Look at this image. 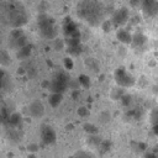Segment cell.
<instances>
[{
    "mask_svg": "<svg viewBox=\"0 0 158 158\" xmlns=\"http://www.w3.org/2000/svg\"><path fill=\"white\" fill-rule=\"evenodd\" d=\"M78 14L90 23L100 22L102 16V9L99 2L94 0H84L78 6Z\"/></svg>",
    "mask_w": 158,
    "mask_h": 158,
    "instance_id": "1",
    "label": "cell"
},
{
    "mask_svg": "<svg viewBox=\"0 0 158 158\" xmlns=\"http://www.w3.org/2000/svg\"><path fill=\"white\" fill-rule=\"evenodd\" d=\"M70 77L65 73V72H57L53 77V79L49 81L48 89L52 93H58V94H63L69 84Z\"/></svg>",
    "mask_w": 158,
    "mask_h": 158,
    "instance_id": "2",
    "label": "cell"
},
{
    "mask_svg": "<svg viewBox=\"0 0 158 158\" xmlns=\"http://www.w3.org/2000/svg\"><path fill=\"white\" fill-rule=\"evenodd\" d=\"M38 27H40V31H41L42 36L46 37V38H49V40L54 38L58 33L57 28L54 26V21L51 17L46 16V15H41L38 17Z\"/></svg>",
    "mask_w": 158,
    "mask_h": 158,
    "instance_id": "3",
    "label": "cell"
},
{
    "mask_svg": "<svg viewBox=\"0 0 158 158\" xmlns=\"http://www.w3.org/2000/svg\"><path fill=\"white\" fill-rule=\"evenodd\" d=\"M115 80L121 88H130L135 84V78L122 67L115 70Z\"/></svg>",
    "mask_w": 158,
    "mask_h": 158,
    "instance_id": "4",
    "label": "cell"
},
{
    "mask_svg": "<svg viewBox=\"0 0 158 158\" xmlns=\"http://www.w3.org/2000/svg\"><path fill=\"white\" fill-rule=\"evenodd\" d=\"M63 32L67 36V38H79L80 37L78 26L72 19H65V21L63 23Z\"/></svg>",
    "mask_w": 158,
    "mask_h": 158,
    "instance_id": "5",
    "label": "cell"
},
{
    "mask_svg": "<svg viewBox=\"0 0 158 158\" xmlns=\"http://www.w3.org/2000/svg\"><path fill=\"white\" fill-rule=\"evenodd\" d=\"M41 139L44 144H53L57 139V135L53 127L48 125H43L41 127Z\"/></svg>",
    "mask_w": 158,
    "mask_h": 158,
    "instance_id": "6",
    "label": "cell"
},
{
    "mask_svg": "<svg viewBox=\"0 0 158 158\" xmlns=\"http://www.w3.org/2000/svg\"><path fill=\"white\" fill-rule=\"evenodd\" d=\"M28 114H30V116H32L35 118L42 117L44 114V105L42 104V101H40V100L32 101L28 106Z\"/></svg>",
    "mask_w": 158,
    "mask_h": 158,
    "instance_id": "7",
    "label": "cell"
},
{
    "mask_svg": "<svg viewBox=\"0 0 158 158\" xmlns=\"http://www.w3.org/2000/svg\"><path fill=\"white\" fill-rule=\"evenodd\" d=\"M158 10V5H157V0H142V11L146 16H154L157 14Z\"/></svg>",
    "mask_w": 158,
    "mask_h": 158,
    "instance_id": "8",
    "label": "cell"
},
{
    "mask_svg": "<svg viewBox=\"0 0 158 158\" xmlns=\"http://www.w3.org/2000/svg\"><path fill=\"white\" fill-rule=\"evenodd\" d=\"M128 20V11L126 9H120L118 11L115 12V15L112 16V23L116 26H121L123 25L126 21Z\"/></svg>",
    "mask_w": 158,
    "mask_h": 158,
    "instance_id": "9",
    "label": "cell"
},
{
    "mask_svg": "<svg viewBox=\"0 0 158 158\" xmlns=\"http://www.w3.org/2000/svg\"><path fill=\"white\" fill-rule=\"evenodd\" d=\"M62 99H63V95L62 94H58V93H52L49 96H48V102L52 107H57L60 102H62Z\"/></svg>",
    "mask_w": 158,
    "mask_h": 158,
    "instance_id": "10",
    "label": "cell"
},
{
    "mask_svg": "<svg viewBox=\"0 0 158 158\" xmlns=\"http://www.w3.org/2000/svg\"><path fill=\"white\" fill-rule=\"evenodd\" d=\"M117 38L122 43H131V41H132V36L130 35V32L126 30H122V28L117 31Z\"/></svg>",
    "mask_w": 158,
    "mask_h": 158,
    "instance_id": "11",
    "label": "cell"
},
{
    "mask_svg": "<svg viewBox=\"0 0 158 158\" xmlns=\"http://www.w3.org/2000/svg\"><path fill=\"white\" fill-rule=\"evenodd\" d=\"M30 54H31V46L28 43L25 44L23 47L19 48V52H17V57L19 58H27Z\"/></svg>",
    "mask_w": 158,
    "mask_h": 158,
    "instance_id": "12",
    "label": "cell"
},
{
    "mask_svg": "<svg viewBox=\"0 0 158 158\" xmlns=\"http://www.w3.org/2000/svg\"><path fill=\"white\" fill-rule=\"evenodd\" d=\"M146 37L142 35V33H137V35H135L133 37H132V41H131V43H133L135 46H142V44H144L146 43Z\"/></svg>",
    "mask_w": 158,
    "mask_h": 158,
    "instance_id": "13",
    "label": "cell"
},
{
    "mask_svg": "<svg viewBox=\"0 0 158 158\" xmlns=\"http://www.w3.org/2000/svg\"><path fill=\"white\" fill-rule=\"evenodd\" d=\"M77 80H78V84L84 86V88H89L90 86V78L88 75H85V74H80Z\"/></svg>",
    "mask_w": 158,
    "mask_h": 158,
    "instance_id": "14",
    "label": "cell"
},
{
    "mask_svg": "<svg viewBox=\"0 0 158 158\" xmlns=\"http://www.w3.org/2000/svg\"><path fill=\"white\" fill-rule=\"evenodd\" d=\"M7 118H9V122H10L11 126H17V125H20V122H21V116H20V114H17V112L11 114L10 116H7Z\"/></svg>",
    "mask_w": 158,
    "mask_h": 158,
    "instance_id": "15",
    "label": "cell"
},
{
    "mask_svg": "<svg viewBox=\"0 0 158 158\" xmlns=\"http://www.w3.org/2000/svg\"><path fill=\"white\" fill-rule=\"evenodd\" d=\"M11 63L10 56L6 51H0V64L1 65H9Z\"/></svg>",
    "mask_w": 158,
    "mask_h": 158,
    "instance_id": "16",
    "label": "cell"
},
{
    "mask_svg": "<svg viewBox=\"0 0 158 158\" xmlns=\"http://www.w3.org/2000/svg\"><path fill=\"white\" fill-rule=\"evenodd\" d=\"M84 130H85V132H88L90 136L99 133V128H98L95 125H93V123H85V125H84Z\"/></svg>",
    "mask_w": 158,
    "mask_h": 158,
    "instance_id": "17",
    "label": "cell"
},
{
    "mask_svg": "<svg viewBox=\"0 0 158 158\" xmlns=\"http://www.w3.org/2000/svg\"><path fill=\"white\" fill-rule=\"evenodd\" d=\"M99 120L102 122V123H107L110 120H111V115L109 111H102L100 115H99Z\"/></svg>",
    "mask_w": 158,
    "mask_h": 158,
    "instance_id": "18",
    "label": "cell"
},
{
    "mask_svg": "<svg viewBox=\"0 0 158 158\" xmlns=\"http://www.w3.org/2000/svg\"><path fill=\"white\" fill-rule=\"evenodd\" d=\"M68 53L69 54H73V56H77L81 52V48H80V44L79 46H73V47H68Z\"/></svg>",
    "mask_w": 158,
    "mask_h": 158,
    "instance_id": "19",
    "label": "cell"
},
{
    "mask_svg": "<svg viewBox=\"0 0 158 158\" xmlns=\"http://www.w3.org/2000/svg\"><path fill=\"white\" fill-rule=\"evenodd\" d=\"M86 64H88L93 70H95V72H98V70H99V64H98V62H96V60H94L93 58H88Z\"/></svg>",
    "mask_w": 158,
    "mask_h": 158,
    "instance_id": "20",
    "label": "cell"
},
{
    "mask_svg": "<svg viewBox=\"0 0 158 158\" xmlns=\"http://www.w3.org/2000/svg\"><path fill=\"white\" fill-rule=\"evenodd\" d=\"M73 67H74V63H73V60L70 59V58H64V68L67 69V70H70V69H73Z\"/></svg>",
    "mask_w": 158,
    "mask_h": 158,
    "instance_id": "21",
    "label": "cell"
},
{
    "mask_svg": "<svg viewBox=\"0 0 158 158\" xmlns=\"http://www.w3.org/2000/svg\"><path fill=\"white\" fill-rule=\"evenodd\" d=\"M75 158H94L91 154H89V153H86V152H80V153H78L77 154V157Z\"/></svg>",
    "mask_w": 158,
    "mask_h": 158,
    "instance_id": "22",
    "label": "cell"
},
{
    "mask_svg": "<svg viewBox=\"0 0 158 158\" xmlns=\"http://www.w3.org/2000/svg\"><path fill=\"white\" fill-rule=\"evenodd\" d=\"M78 115H79V116H86V115H89V111H88V109H85V107H80V109L78 110Z\"/></svg>",
    "mask_w": 158,
    "mask_h": 158,
    "instance_id": "23",
    "label": "cell"
},
{
    "mask_svg": "<svg viewBox=\"0 0 158 158\" xmlns=\"http://www.w3.org/2000/svg\"><path fill=\"white\" fill-rule=\"evenodd\" d=\"M37 149H38V146H37V144H30V146H28V151L32 152V153H35Z\"/></svg>",
    "mask_w": 158,
    "mask_h": 158,
    "instance_id": "24",
    "label": "cell"
},
{
    "mask_svg": "<svg viewBox=\"0 0 158 158\" xmlns=\"http://www.w3.org/2000/svg\"><path fill=\"white\" fill-rule=\"evenodd\" d=\"M144 158H157V156H156L154 153H147V154L144 156Z\"/></svg>",
    "mask_w": 158,
    "mask_h": 158,
    "instance_id": "25",
    "label": "cell"
},
{
    "mask_svg": "<svg viewBox=\"0 0 158 158\" xmlns=\"http://www.w3.org/2000/svg\"><path fill=\"white\" fill-rule=\"evenodd\" d=\"M28 158H36V156L32 153V154H30V156H28Z\"/></svg>",
    "mask_w": 158,
    "mask_h": 158,
    "instance_id": "26",
    "label": "cell"
}]
</instances>
